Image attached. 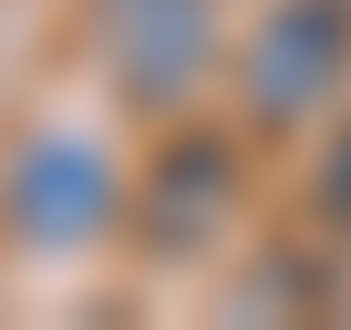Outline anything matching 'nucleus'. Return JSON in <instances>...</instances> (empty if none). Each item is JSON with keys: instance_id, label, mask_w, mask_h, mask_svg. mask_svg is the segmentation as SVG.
<instances>
[{"instance_id": "f257e3e1", "label": "nucleus", "mask_w": 351, "mask_h": 330, "mask_svg": "<svg viewBox=\"0 0 351 330\" xmlns=\"http://www.w3.org/2000/svg\"><path fill=\"white\" fill-rule=\"evenodd\" d=\"M341 83H351V0H269L248 52H238L248 114L258 124H310Z\"/></svg>"}, {"instance_id": "f03ea898", "label": "nucleus", "mask_w": 351, "mask_h": 330, "mask_svg": "<svg viewBox=\"0 0 351 330\" xmlns=\"http://www.w3.org/2000/svg\"><path fill=\"white\" fill-rule=\"evenodd\" d=\"M93 42L134 114H176L217 62V0H93Z\"/></svg>"}, {"instance_id": "7ed1b4c3", "label": "nucleus", "mask_w": 351, "mask_h": 330, "mask_svg": "<svg viewBox=\"0 0 351 330\" xmlns=\"http://www.w3.org/2000/svg\"><path fill=\"white\" fill-rule=\"evenodd\" d=\"M114 165L83 144V134H32L11 165H0V217H11L21 248L62 258V248H93L114 227Z\"/></svg>"}, {"instance_id": "20e7f679", "label": "nucleus", "mask_w": 351, "mask_h": 330, "mask_svg": "<svg viewBox=\"0 0 351 330\" xmlns=\"http://www.w3.org/2000/svg\"><path fill=\"white\" fill-rule=\"evenodd\" d=\"M238 217V155L217 134H186L155 155V176L134 186V248L145 258H207Z\"/></svg>"}, {"instance_id": "39448f33", "label": "nucleus", "mask_w": 351, "mask_h": 330, "mask_svg": "<svg viewBox=\"0 0 351 330\" xmlns=\"http://www.w3.org/2000/svg\"><path fill=\"white\" fill-rule=\"evenodd\" d=\"M310 196H320V217H330V227H351V124L320 144V176H310Z\"/></svg>"}]
</instances>
